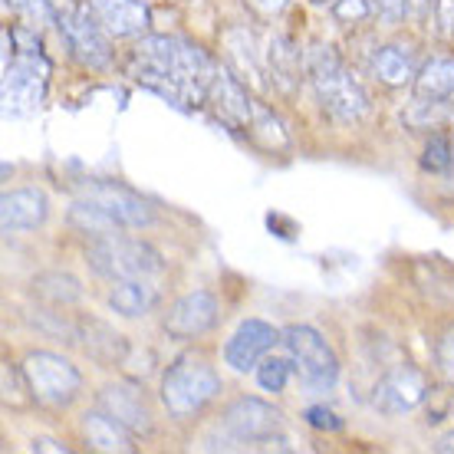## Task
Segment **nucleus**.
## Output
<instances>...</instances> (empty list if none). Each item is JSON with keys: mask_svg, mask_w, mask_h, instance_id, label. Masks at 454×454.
Masks as SVG:
<instances>
[{"mask_svg": "<svg viewBox=\"0 0 454 454\" xmlns=\"http://www.w3.org/2000/svg\"><path fill=\"white\" fill-rule=\"evenodd\" d=\"M215 69L201 46L178 36H145L129 57V76L175 106L205 103Z\"/></svg>", "mask_w": 454, "mask_h": 454, "instance_id": "1", "label": "nucleus"}, {"mask_svg": "<svg viewBox=\"0 0 454 454\" xmlns=\"http://www.w3.org/2000/svg\"><path fill=\"white\" fill-rule=\"evenodd\" d=\"M267 67H270V73H273L270 80L277 82V86L290 90V86L296 82V76H300V53L294 50L290 40L273 36L270 50H267Z\"/></svg>", "mask_w": 454, "mask_h": 454, "instance_id": "25", "label": "nucleus"}, {"mask_svg": "<svg viewBox=\"0 0 454 454\" xmlns=\"http://www.w3.org/2000/svg\"><path fill=\"white\" fill-rule=\"evenodd\" d=\"M205 106L215 113L217 122H224L227 129H238V132H250L254 115H257V106H254V99L247 96V90H244L238 76L224 67H217L211 82H207Z\"/></svg>", "mask_w": 454, "mask_h": 454, "instance_id": "11", "label": "nucleus"}, {"mask_svg": "<svg viewBox=\"0 0 454 454\" xmlns=\"http://www.w3.org/2000/svg\"><path fill=\"white\" fill-rule=\"evenodd\" d=\"M34 451H53V454H67L69 448L57 438H34Z\"/></svg>", "mask_w": 454, "mask_h": 454, "instance_id": "35", "label": "nucleus"}, {"mask_svg": "<svg viewBox=\"0 0 454 454\" xmlns=\"http://www.w3.org/2000/svg\"><path fill=\"white\" fill-rule=\"evenodd\" d=\"M11 11L17 13H27V17H34V20H46L50 11H46V0H4Z\"/></svg>", "mask_w": 454, "mask_h": 454, "instance_id": "32", "label": "nucleus"}, {"mask_svg": "<svg viewBox=\"0 0 454 454\" xmlns=\"http://www.w3.org/2000/svg\"><path fill=\"white\" fill-rule=\"evenodd\" d=\"M330 11L340 23H356L372 13V4L369 0H336Z\"/></svg>", "mask_w": 454, "mask_h": 454, "instance_id": "28", "label": "nucleus"}, {"mask_svg": "<svg viewBox=\"0 0 454 454\" xmlns=\"http://www.w3.org/2000/svg\"><path fill=\"white\" fill-rule=\"evenodd\" d=\"M82 438H86V444H90L92 451H109V454L136 451V434L103 409H92L82 415Z\"/></svg>", "mask_w": 454, "mask_h": 454, "instance_id": "19", "label": "nucleus"}, {"mask_svg": "<svg viewBox=\"0 0 454 454\" xmlns=\"http://www.w3.org/2000/svg\"><path fill=\"white\" fill-rule=\"evenodd\" d=\"M217 313H221L217 296L207 290H194V294H184L182 300L171 303L165 319H161V330L168 333L171 340H198L217 323Z\"/></svg>", "mask_w": 454, "mask_h": 454, "instance_id": "13", "label": "nucleus"}, {"mask_svg": "<svg viewBox=\"0 0 454 454\" xmlns=\"http://www.w3.org/2000/svg\"><path fill=\"white\" fill-rule=\"evenodd\" d=\"M59 30L67 36L73 57L80 59L82 67L90 69H106L113 63V50H109V34L96 23L90 7H76L59 17Z\"/></svg>", "mask_w": 454, "mask_h": 454, "instance_id": "12", "label": "nucleus"}, {"mask_svg": "<svg viewBox=\"0 0 454 454\" xmlns=\"http://www.w3.org/2000/svg\"><path fill=\"white\" fill-rule=\"evenodd\" d=\"M90 13L106 34L122 40V36H142L148 30V7L142 0H86Z\"/></svg>", "mask_w": 454, "mask_h": 454, "instance_id": "16", "label": "nucleus"}, {"mask_svg": "<svg viewBox=\"0 0 454 454\" xmlns=\"http://www.w3.org/2000/svg\"><path fill=\"white\" fill-rule=\"evenodd\" d=\"M67 221H69V227H76L80 234H86V238H92V240L113 238V234H122L125 231L109 211H103V207L92 205V201H82V198H76V205L69 207Z\"/></svg>", "mask_w": 454, "mask_h": 454, "instance_id": "23", "label": "nucleus"}, {"mask_svg": "<svg viewBox=\"0 0 454 454\" xmlns=\"http://www.w3.org/2000/svg\"><path fill=\"white\" fill-rule=\"evenodd\" d=\"M290 372H294L290 356H263L261 365H257V382H261L263 392H284L286 382H290Z\"/></svg>", "mask_w": 454, "mask_h": 454, "instance_id": "26", "label": "nucleus"}, {"mask_svg": "<svg viewBox=\"0 0 454 454\" xmlns=\"http://www.w3.org/2000/svg\"><path fill=\"white\" fill-rule=\"evenodd\" d=\"M50 217V198L40 188H17L0 198V221L7 234L34 231Z\"/></svg>", "mask_w": 454, "mask_h": 454, "instance_id": "17", "label": "nucleus"}, {"mask_svg": "<svg viewBox=\"0 0 454 454\" xmlns=\"http://www.w3.org/2000/svg\"><path fill=\"white\" fill-rule=\"evenodd\" d=\"M454 161L451 142L444 136H434L428 145H425V155H421V168L425 171H448Z\"/></svg>", "mask_w": 454, "mask_h": 454, "instance_id": "27", "label": "nucleus"}, {"mask_svg": "<svg viewBox=\"0 0 454 454\" xmlns=\"http://www.w3.org/2000/svg\"><path fill=\"white\" fill-rule=\"evenodd\" d=\"M109 307L125 319L145 317L159 307V286L148 277H132V280H119L115 290L109 294Z\"/></svg>", "mask_w": 454, "mask_h": 454, "instance_id": "20", "label": "nucleus"}, {"mask_svg": "<svg viewBox=\"0 0 454 454\" xmlns=\"http://www.w3.org/2000/svg\"><path fill=\"white\" fill-rule=\"evenodd\" d=\"M277 342H280V333L273 330L270 323H263V319H244L238 330H234V336L227 340L224 363L234 372H250V369L261 365V359Z\"/></svg>", "mask_w": 454, "mask_h": 454, "instance_id": "14", "label": "nucleus"}, {"mask_svg": "<svg viewBox=\"0 0 454 454\" xmlns=\"http://www.w3.org/2000/svg\"><path fill=\"white\" fill-rule=\"evenodd\" d=\"M428 398V382L415 365H395L388 369L372 388V409L398 419V415H409Z\"/></svg>", "mask_w": 454, "mask_h": 454, "instance_id": "10", "label": "nucleus"}, {"mask_svg": "<svg viewBox=\"0 0 454 454\" xmlns=\"http://www.w3.org/2000/svg\"><path fill=\"white\" fill-rule=\"evenodd\" d=\"M76 198L99 205L122 227H148L155 221V207L148 205L138 192L119 182H80L76 184Z\"/></svg>", "mask_w": 454, "mask_h": 454, "instance_id": "9", "label": "nucleus"}, {"mask_svg": "<svg viewBox=\"0 0 454 454\" xmlns=\"http://www.w3.org/2000/svg\"><path fill=\"white\" fill-rule=\"evenodd\" d=\"M86 263L96 277L106 280H132V277H155L161 273V254L145 240L113 234L99 238L86 247Z\"/></svg>", "mask_w": 454, "mask_h": 454, "instance_id": "4", "label": "nucleus"}, {"mask_svg": "<svg viewBox=\"0 0 454 454\" xmlns=\"http://www.w3.org/2000/svg\"><path fill=\"white\" fill-rule=\"evenodd\" d=\"M438 30H442L448 40H454V0H438Z\"/></svg>", "mask_w": 454, "mask_h": 454, "instance_id": "33", "label": "nucleus"}, {"mask_svg": "<svg viewBox=\"0 0 454 454\" xmlns=\"http://www.w3.org/2000/svg\"><path fill=\"white\" fill-rule=\"evenodd\" d=\"M46 76H50V63L40 53V43L34 36L27 40V46H13L11 59L4 63V109L7 115H27L40 109Z\"/></svg>", "mask_w": 454, "mask_h": 454, "instance_id": "5", "label": "nucleus"}, {"mask_svg": "<svg viewBox=\"0 0 454 454\" xmlns=\"http://www.w3.org/2000/svg\"><path fill=\"white\" fill-rule=\"evenodd\" d=\"M76 342L99 365H122L129 359V342H125V336L115 333L103 319H92V317L76 319Z\"/></svg>", "mask_w": 454, "mask_h": 454, "instance_id": "18", "label": "nucleus"}, {"mask_svg": "<svg viewBox=\"0 0 454 454\" xmlns=\"http://www.w3.org/2000/svg\"><path fill=\"white\" fill-rule=\"evenodd\" d=\"M372 73L386 82V86H405V82H411L415 76H419V73H415V59H411V53L398 43H388V46H379V50H375Z\"/></svg>", "mask_w": 454, "mask_h": 454, "instance_id": "22", "label": "nucleus"}, {"mask_svg": "<svg viewBox=\"0 0 454 454\" xmlns=\"http://www.w3.org/2000/svg\"><path fill=\"white\" fill-rule=\"evenodd\" d=\"M434 451H438V454H454V432L442 434V438L434 442Z\"/></svg>", "mask_w": 454, "mask_h": 454, "instance_id": "36", "label": "nucleus"}, {"mask_svg": "<svg viewBox=\"0 0 454 454\" xmlns=\"http://www.w3.org/2000/svg\"><path fill=\"white\" fill-rule=\"evenodd\" d=\"M96 409L109 411L115 421H122L129 432L142 438V434H152V409H148L142 388L132 386V382H115V386H106L96 398Z\"/></svg>", "mask_w": 454, "mask_h": 454, "instance_id": "15", "label": "nucleus"}, {"mask_svg": "<svg viewBox=\"0 0 454 454\" xmlns=\"http://www.w3.org/2000/svg\"><path fill=\"white\" fill-rule=\"evenodd\" d=\"M221 395V379L205 359L184 356L161 379V402L175 419H192Z\"/></svg>", "mask_w": 454, "mask_h": 454, "instance_id": "3", "label": "nucleus"}, {"mask_svg": "<svg viewBox=\"0 0 454 454\" xmlns=\"http://www.w3.org/2000/svg\"><path fill=\"white\" fill-rule=\"evenodd\" d=\"M303 73H307L309 86L317 92L319 109L330 115V119H336L342 125L365 119V113H369V96L346 73L340 53L330 43L309 46L307 53H303Z\"/></svg>", "mask_w": 454, "mask_h": 454, "instance_id": "2", "label": "nucleus"}, {"mask_svg": "<svg viewBox=\"0 0 454 454\" xmlns=\"http://www.w3.org/2000/svg\"><path fill=\"white\" fill-rule=\"evenodd\" d=\"M313 4H317V7H323V4H326V7H333L336 0H313Z\"/></svg>", "mask_w": 454, "mask_h": 454, "instance_id": "37", "label": "nucleus"}, {"mask_svg": "<svg viewBox=\"0 0 454 454\" xmlns=\"http://www.w3.org/2000/svg\"><path fill=\"white\" fill-rule=\"evenodd\" d=\"M409 4H411V0H372V13L382 23L395 27V23L405 20V13H409Z\"/></svg>", "mask_w": 454, "mask_h": 454, "instance_id": "30", "label": "nucleus"}, {"mask_svg": "<svg viewBox=\"0 0 454 454\" xmlns=\"http://www.w3.org/2000/svg\"><path fill=\"white\" fill-rule=\"evenodd\" d=\"M303 419H307V425L319 428V432H336V428H342V421L336 419V411L323 409V405H309V409L303 411Z\"/></svg>", "mask_w": 454, "mask_h": 454, "instance_id": "31", "label": "nucleus"}, {"mask_svg": "<svg viewBox=\"0 0 454 454\" xmlns=\"http://www.w3.org/2000/svg\"><path fill=\"white\" fill-rule=\"evenodd\" d=\"M30 286H34L36 300H43L50 307H73L82 300L80 280L69 277V273H40Z\"/></svg>", "mask_w": 454, "mask_h": 454, "instance_id": "24", "label": "nucleus"}, {"mask_svg": "<svg viewBox=\"0 0 454 454\" xmlns=\"http://www.w3.org/2000/svg\"><path fill=\"white\" fill-rule=\"evenodd\" d=\"M284 352L294 363V372L307 382L313 392H330L340 379V359L313 326H286L280 333Z\"/></svg>", "mask_w": 454, "mask_h": 454, "instance_id": "6", "label": "nucleus"}, {"mask_svg": "<svg viewBox=\"0 0 454 454\" xmlns=\"http://www.w3.org/2000/svg\"><path fill=\"white\" fill-rule=\"evenodd\" d=\"M23 379H27V392L34 402L50 405V409H63L73 398L80 395L82 375L80 369L57 356V352H30L20 365Z\"/></svg>", "mask_w": 454, "mask_h": 454, "instance_id": "7", "label": "nucleus"}, {"mask_svg": "<svg viewBox=\"0 0 454 454\" xmlns=\"http://www.w3.org/2000/svg\"><path fill=\"white\" fill-rule=\"evenodd\" d=\"M250 11H257L261 17H273V13H280L290 4V0H247Z\"/></svg>", "mask_w": 454, "mask_h": 454, "instance_id": "34", "label": "nucleus"}, {"mask_svg": "<svg viewBox=\"0 0 454 454\" xmlns=\"http://www.w3.org/2000/svg\"><path fill=\"white\" fill-rule=\"evenodd\" d=\"M284 428V415L261 402V398H238L231 402L221 415V432L231 438V448L234 444H244V448H254V444L267 442L273 434H280Z\"/></svg>", "mask_w": 454, "mask_h": 454, "instance_id": "8", "label": "nucleus"}, {"mask_svg": "<svg viewBox=\"0 0 454 454\" xmlns=\"http://www.w3.org/2000/svg\"><path fill=\"white\" fill-rule=\"evenodd\" d=\"M454 92V57L425 63L415 76V99L419 103H444Z\"/></svg>", "mask_w": 454, "mask_h": 454, "instance_id": "21", "label": "nucleus"}, {"mask_svg": "<svg viewBox=\"0 0 454 454\" xmlns=\"http://www.w3.org/2000/svg\"><path fill=\"white\" fill-rule=\"evenodd\" d=\"M434 363H438L444 379L454 386V326L444 333L442 340H438V346H434Z\"/></svg>", "mask_w": 454, "mask_h": 454, "instance_id": "29", "label": "nucleus"}]
</instances>
